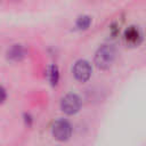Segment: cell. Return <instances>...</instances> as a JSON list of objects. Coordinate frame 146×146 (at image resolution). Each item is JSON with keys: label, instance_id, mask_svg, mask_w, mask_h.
<instances>
[{"label": "cell", "instance_id": "3", "mask_svg": "<svg viewBox=\"0 0 146 146\" xmlns=\"http://www.w3.org/2000/svg\"><path fill=\"white\" fill-rule=\"evenodd\" d=\"M80 106H81V100L80 98L74 95V94H68L66 95L63 99H62V103H60V107H62V111L68 115H72V114H75L79 110H80Z\"/></svg>", "mask_w": 146, "mask_h": 146}, {"label": "cell", "instance_id": "5", "mask_svg": "<svg viewBox=\"0 0 146 146\" xmlns=\"http://www.w3.org/2000/svg\"><path fill=\"white\" fill-rule=\"evenodd\" d=\"M26 55V50L22 44H13L7 50V58L11 62H19Z\"/></svg>", "mask_w": 146, "mask_h": 146}, {"label": "cell", "instance_id": "8", "mask_svg": "<svg viewBox=\"0 0 146 146\" xmlns=\"http://www.w3.org/2000/svg\"><path fill=\"white\" fill-rule=\"evenodd\" d=\"M90 23H91V19L89 16H80L76 21V27L80 30H86L89 27Z\"/></svg>", "mask_w": 146, "mask_h": 146}, {"label": "cell", "instance_id": "9", "mask_svg": "<svg viewBox=\"0 0 146 146\" xmlns=\"http://www.w3.org/2000/svg\"><path fill=\"white\" fill-rule=\"evenodd\" d=\"M6 90L0 86V104H2L3 102H5V99H6Z\"/></svg>", "mask_w": 146, "mask_h": 146}, {"label": "cell", "instance_id": "7", "mask_svg": "<svg viewBox=\"0 0 146 146\" xmlns=\"http://www.w3.org/2000/svg\"><path fill=\"white\" fill-rule=\"evenodd\" d=\"M47 78L49 80V82L55 86L57 82H58V79H59V72H58V68L55 66V65H51L48 67L47 70Z\"/></svg>", "mask_w": 146, "mask_h": 146}, {"label": "cell", "instance_id": "2", "mask_svg": "<svg viewBox=\"0 0 146 146\" xmlns=\"http://www.w3.org/2000/svg\"><path fill=\"white\" fill-rule=\"evenodd\" d=\"M51 132H52V136L55 137V139H57L59 141H64L71 137L72 127L66 120H57L52 124Z\"/></svg>", "mask_w": 146, "mask_h": 146}, {"label": "cell", "instance_id": "1", "mask_svg": "<svg viewBox=\"0 0 146 146\" xmlns=\"http://www.w3.org/2000/svg\"><path fill=\"white\" fill-rule=\"evenodd\" d=\"M115 56H116L115 48L111 44H104L97 50L95 55V64L97 65L98 68L106 70L112 65V63L115 59Z\"/></svg>", "mask_w": 146, "mask_h": 146}, {"label": "cell", "instance_id": "6", "mask_svg": "<svg viewBox=\"0 0 146 146\" xmlns=\"http://www.w3.org/2000/svg\"><path fill=\"white\" fill-rule=\"evenodd\" d=\"M124 39L130 44H136V43L138 44L140 42V40H141V33H140L138 27L130 26L124 32Z\"/></svg>", "mask_w": 146, "mask_h": 146}, {"label": "cell", "instance_id": "4", "mask_svg": "<svg viewBox=\"0 0 146 146\" xmlns=\"http://www.w3.org/2000/svg\"><path fill=\"white\" fill-rule=\"evenodd\" d=\"M73 75L80 82H84V81L89 80V78L91 75L90 64L87 60H83V59L78 60L73 66Z\"/></svg>", "mask_w": 146, "mask_h": 146}]
</instances>
